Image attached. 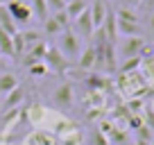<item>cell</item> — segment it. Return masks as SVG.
<instances>
[{"mask_svg": "<svg viewBox=\"0 0 154 145\" xmlns=\"http://www.w3.org/2000/svg\"><path fill=\"white\" fill-rule=\"evenodd\" d=\"M0 27L5 29V32H9L11 36L18 32V27H16L14 18H11V14L7 11V7H5V5H0Z\"/></svg>", "mask_w": 154, "mask_h": 145, "instance_id": "9a60e30c", "label": "cell"}, {"mask_svg": "<svg viewBox=\"0 0 154 145\" xmlns=\"http://www.w3.org/2000/svg\"><path fill=\"white\" fill-rule=\"evenodd\" d=\"M149 145H154V138H152V140H149Z\"/></svg>", "mask_w": 154, "mask_h": 145, "instance_id": "484cf974", "label": "cell"}, {"mask_svg": "<svg viewBox=\"0 0 154 145\" xmlns=\"http://www.w3.org/2000/svg\"><path fill=\"white\" fill-rule=\"evenodd\" d=\"M7 2H9V0H0V5H7Z\"/></svg>", "mask_w": 154, "mask_h": 145, "instance_id": "d4e9b609", "label": "cell"}, {"mask_svg": "<svg viewBox=\"0 0 154 145\" xmlns=\"http://www.w3.org/2000/svg\"><path fill=\"white\" fill-rule=\"evenodd\" d=\"M136 145H149V140H136Z\"/></svg>", "mask_w": 154, "mask_h": 145, "instance_id": "cb8c5ba5", "label": "cell"}, {"mask_svg": "<svg viewBox=\"0 0 154 145\" xmlns=\"http://www.w3.org/2000/svg\"><path fill=\"white\" fill-rule=\"evenodd\" d=\"M88 5H91V0H70L66 5V14H68V18H70V23L79 14H84V11L88 9Z\"/></svg>", "mask_w": 154, "mask_h": 145, "instance_id": "5bb4252c", "label": "cell"}, {"mask_svg": "<svg viewBox=\"0 0 154 145\" xmlns=\"http://www.w3.org/2000/svg\"><path fill=\"white\" fill-rule=\"evenodd\" d=\"M116 27H118V34H122V36H140V23L116 18Z\"/></svg>", "mask_w": 154, "mask_h": 145, "instance_id": "7c38bea8", "label": "cell"}, {"mask_svg": "<svg viewBox=\"0 0 154 145\" xmlns=\"http://www.w3.org/2000/svg\"><path fill=\"white\" fill-rule=\"evenodd\" d=\"M5 7H7V11L11 14L16 27H25V25H29V23L34 20V18H32V9H29V5H27V2H23V0H9Z\"/></svg>", "mask_w": 154, "mask_h": 145, "instance_id": "3957f363", "label": "cell"}, {"mask_svg": "<svg viewBox=\"0 0 154 145\" xmlns=\"http://www.w3.org/2000/svg\"><path fill=\"white\" fill-rule=\"evenodd\" d=\"M120 59H131V57H140V52L145 50V39L143 36H122L116 45Z\"/></svg>", "mask_w": 154, "mask_h": 145, "instance_id": "7a4b0ae2", "label": "cell"}, {"mask_svg": "<svg viewBox=\"0 0 154 145\" xmlns=\"http://www.w3.org/2000/svg\"><path fill=\"white\" fill-rule=\"evenodd\" d=\"M77 66L82 68V70H93L95 68V48L93 45H86L82 50V54L77 57Z\"/></svg>", "mask_w": 154, "mask_h": 145, "instance_id": "9c48e42d", "label": "cell"}, {"mask_svg": "<svg viewBox=\"0 0 154 145\" xmlns=\"http://www.w3.org/2000/svg\"><path fill=\"white\" fill-rule=\"evenodd\" d=\"M20 39H23L25 52H27L29 48H34L36 43H41V32H36V29H23V32H20Z\"/></svg>", "mask_w": 154, "mask_h": 145, "instance_id": "2e32d148", "label": "cell"}, {"mask_svg": "<svg viewBox=\"0 0 154 145\" xmlns=\"http://www.w3.org/2000/svg\"><path fill=\"white\" fill-rule=\"evenodd\" d=\"M116 18L120 20H131V23H138V16H136L134 9H129V7H120V9L116 11Z\"/></svg>", "mask_w": 154, "mask_h": 145, "instance_id": "d6986e66", "label": "cell"}, {"mask_svg": "<svg viewBox=\"0 0 154 145\" xmlns=\"http://www.w3.org/2000/svg\"><path fill=\"white\" fill-rule=\"evenodd\" d=\"M29 9H32V18L38 20V23H43L50 16V9L45 5V0H29Z\"/></svg>", "mask_w": 154, "mask_h": 145, "instance_id": "4fadbf2b", "label": "cell"}, {"mask_svg": "<svg viewBox=\"0 0 154 145\" xmlns=\"http://www.w3.org/2000/svg\"><path fill=\"white\" fill-rule=\"evenodd\" d=\"M72 86L70 84H59L52 93V102L59 106V109H70L72 106Z\"/></svg>", "mask_w": 154, "mask_h": 145, "instance_id": "8992f818", "label": "cell"}, {"mask_svg": "<svg viewBox=\"0 0 154 145\" xmlns=\"http://www.w3.org/2000/svg\"><path fill=\"white\" fill-rule=\"evenodd\" d=\"M45 5H48L50 14H54V11H61V9H66V2H63V0H45Z\"/></svg>", "mask_w": 154, "mask_h": 145, "instance_id": "7402d4cb", "label": "cell"}, {"mask_svg": "<svg viewBox=\"0 0 154 145\" xmlns=\"http://www.w3.org/2000/svg\"><path fill=\"white\" fill-rule=\"evenodd\" d=\"M152 109H154V104H152Z\"/></svg>", "mask_w": 154, "mask_h": 145, "instance_id": "f1b7e54d", "label": "cell"}, {"mask_svg": "<svg viewBox=\"0 0 154 145\" xmlns=\"http://www.w3.org/2000/svg\"><path fill=\"white\" fill-rule=\"evenodd\" d=\"M27 70H29V75H32V77H45V75H48V66H45L43 61L32 63V66H29Z\"/></svg>", "mask_w": 154, "mask_h": 145, "instance_id": "ffe728a7", "label": "cell"}, {"mask_svg": "<svg viewBox=\"0 0 154 145\" xmlns=\"http://www.w3.org/2000/svg\"><path fill=\"white\" fill-rule=\"evenodd\" d=\"M118 2H125V0H118Z\"/></svg>", "mask_w": 154, "mask_h": 145, "instance_id": "83f0119b", "label": "cell"}, {"mask_svg": "<svg viewBox=\"0 0 154 145\" xmlns=\"http://www.w3.org/2000/svg\"><path fill=\"white\" fill-rule=\"evenodd\" d=\"M25 100V91H23V86H16L11 93H7L5 95V100H2V111H7V109H16V106H20V102Z\"/></svg>", "mask_w": 154, "mask_h": 145, "instance_id": "ba28073f", "label": "cell"}, {"mask_svg": "<svg viewBox=\"0 0 154 145\" xmlns=\"http://www.w3.org/2000/svg\"><path fill=\"white\" fill-rule=\"evenodd\" d=\"M72 32L82 39V36H86V39H91L93 32H95V27H93V20H91V11H84V14H79L75 20H72Z\"/></svg>", "mask_w": 154, "mask_h": 145, "instance_id": "5b68a950", "label": "cell"}, {"mask_svg": "<svg viewBox=\"0 0 154 145\" xmlns=\"http://www.w3.org/2000/svg\"><path fill=\"white\" fill-rule=\"evenodd\" d=\"M43 63L48 66V70H54V72H63L68 68V59L59 52L54 45H48L45 50V57H43Z\"/></svg>", "mask_w": 154, "mask_h": 145, "instance_id": "277c9868", "label": "cell"}, {"mask_svg": "<svg viewBox=\"0 0 154 145\" xmlns=\"http://www.w3.org/2000/svg\"><path fill=\"white\" fill-rule=\"evenodd\" d=\"M0 57H5V59H16L11 34H9V32H5L2 27H0Z\"/></svg>", "mask_w": 154, "mask_h": 145, "instance_id": "30bf717a", "label": "cell"}, {"mask_svg": "<svg viewBox=\"0 0 154 145\" xmlns=\"http://www.w3.org/2000/svg\"><path fill=\"white\" fill-rule=\"evenodd\" d=\"M54 20H57V23L59 25H61V27L63 29H68V27H70V18H68V14H66V9H61V11H54Z\"/></svg>", "mask_w": 154, "mask_h": 145, "instance_id": "44dd1931", "label": "cell"}, {"mask_svg": "<svg viewBox=\"0 0 154 145\" xmlns=\"http://www.w3.org/2000/svg\"><path fill=\"white\" fill-rule=\"evenodd\" d=\"M54 48H57L68 61H77V57L82 54V39L72 32V27H68L57 36V45H54Z\"/></svg>", "mask_w": 154, "mask_h": 145, "instance_id": "6da1fadb", "label": "cell"}, {"mask_svg": "<svg viewBox=\"0 0 154 145\" xmlns=\"http://www.w3.org/2000/svg\"><path fill=\"white\" fill-rule=\"evenodd\" d=\"M63 2H66V5H68V2H70V0H63Z\"/></svg>", "mask_w": 154, "mask_h": 145, "instance_id": "4316f807", "label": "cell"}, {"mask_svg": "<svg viewBox=\"0 0 154 145\" xmlns=\"http://www.w3.org/2000/svg\"><path fill=\"white\" fill-rule=\"evenodd\" d=\"M41 25H43V34H48V36H54V39H57L59 34L63 32V27L57 23V20H54V16H52V14H50V16H48V18H45Z\"/></svg>", "mask_w": 154, "mask_h": 145, "instance_id": "e0dca14e", "label": "cell"}, {"mask_svg": "<svg viewBox=\"0 0 154 145\" xmlns=\"http://www.w3.org/2000/svg\"><path fill=\"white\" fill-rule=\"evenodd\" d=\"M88 145H109V136L102 134V129H93L88 134Z\"/></svg>", "mask_w": 154, "mask_h": 145, "instance_id": "ac0fdd59", "label": "cell"}, {"mask_svg": "<svg viewBox=\"0 0 154 145\" xmlns=\"http://www.w3.org/2000/svg\"><path fill=\"white\" fill-rule=\"evenodd\" d=\"M16 86H18V77H16L14 72H9V70H2V72H0V95L11 93Z\"/></svg>", "mask_w": 154, "mask_h": 145, "instance_id": "8fae6325", "label": "cell"}, {"mask_svg": "<svg viewBox=\"0 0 154 145\" xmlns=\"http://www.w3.org/2000/svg\"><path fill=\"white\" fill-rule=\"evenodd\" d=\"M88 11H91V20H93V27H102V23H104L106 18V5L102 2V0H91V5H88Z\"/></svg>", "mask_w": 154, "mask_h": 145, "instance_id": "52a82bcc", "label": "cell"}, {"mask_svg": "<svg viewBox=\"0 0 154 145\" xmlns=\"http://www.w3.org/2000/svg\"><path fill=\"white\" fill-rule=\"evenodd\" d=\"M149 29H152V32H154V14L149 16Z\"/></svg>", "mask_w": 154, "mask_h": 145, "instance_id": "603a6c76", "label": "cell"}]
</instances>
